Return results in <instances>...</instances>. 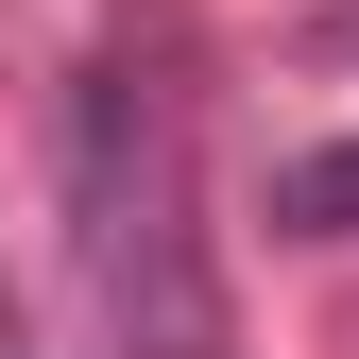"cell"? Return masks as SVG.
Segmentation results:
<instances>
[{
  "label": "cell",
  "instance_id": "cell-1",
  "mask_svg": "<svg viewBox=\"0 0 359 359\" xmlns=\"http://www.w3.org/2000/svg\"><path fill=\"white\" fill-rule=\"evenodd\" d=\"M69 240H86V291H103L120 359H222V274H205V222H189V120H171V69L154 52L86 69Z\"/></svg>",
  "mask_w": 359,
  "mask_h": 359
},
{
  "label": "cell",
  "instance_id": "cell-2",
  "mask_svg": "<svg viewBox=\"0 0 359 359\" xmlns=\"http://www.w3.org/2000/svg\"><path fill=\"white\" fill-rule=\"evenodd\" d=\"M274 222H291V240H359V137L342 154H291L274 171Z\"/></svg>",
  "mask_w": 359,
  "mask_h": 359
},
{
  "label": "cell",
  "instance_id": "cell-3",
  "mask_svg": "<svg viewBox=\"0 0 359 359\" xmlns=\"http://www.w3.org/2000/svg\"><path fill=\"white\" fill-rule=\"evenodd\" d=\"M0 359H34V325H18V308H0Z\"/></svg>",
  "mask_w": 359,
  "mask_h": 359
}]
</instances>
